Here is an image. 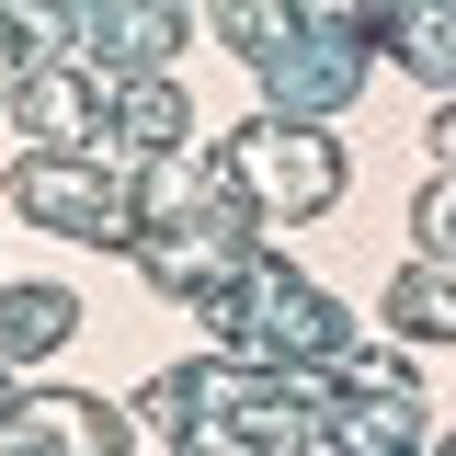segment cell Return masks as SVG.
<instances>
[{
  "label": "cell",
  "mask_w": 456,
  "mask_h": 456,
  "mask_svg": "<svg viewBox=\"0 0 456 456\" xmlns=\"http://www.w3.org/2000/svg\"><path fill=\"white\" fill-rule=\"evenodd\" d=\"M228 171H251L274 206H320V194L342 183V171H331V149H320V137H297V149H285V126H251V137L228 149Z\"/></svg>",
  "instance_id": "1"
},
{
  "label": "cell",
  "mask_w": 456,
  "mask_h": 456,
  "mask_svg": "<svg viewBox=\"0 0 456 456\" xmlns=\"http://www.w3.org/2000/svg\"><path fill=\"white\" fill-rule=\"evenodd\" d=\"M69 297L57 285H0V365H46L57 342H69Z\"/></svg>",
  "instance_id": "2"
},
{
  "label": "cell",
  "mask_w": 456,
  "mask_h": 456,
  "mask_svg": "<svg viewBox=\"0 0 456 456\" xmlns=\"http://www.w3.org/2000/svg\"><path fill=\"white\" fill-rule=\"evenodd\" d=\"M388 320H411V331L456 342V274H445V263H422V274H399V285H388Z\"/></svg>",
  "instance_id": "3"
},
{
  "label": "cell",
  "mask_w": 456,
  "mask_h": 456,
  "mask_svg": "<svg viewBox=\"0 0 456 456\" xmlns=\"http://www.w3.org/2000/svg\"><path fill=\"white\" fill-rule=\"evenodd\" d=\"M422 240H434V251H456V183H434V194H422Z\"/></svg>",
  "instance_id": "4"
}]
</instances>
